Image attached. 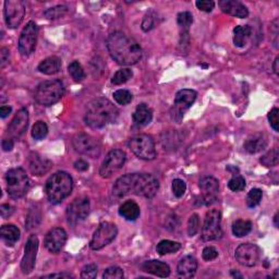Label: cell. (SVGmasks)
Wrapping results in <instances>:
<instances>
[{"label":"cell","instance_id":"obj_1","mask_svg":"<svg viewBox=\"0 0 279 279\" xmlns=\"http://www.w3.org/2000/svg\"><path fill=\"white\" fill-rule=\"evenodd\" d=\"M159 182L149 174H128L120 177L113 187V196L116 199L124 198L129 194L152 199L156 196Z\"/></svg>","mask_w":279,"mask_h":279},{"label":"cell","instance_id":"obj_2","mask_svg":"<svg viewBox=\"0 0 279 279\" xmlns=\"http://www.w3.org/2000/svg\"><path fill=\"white\" fill-rule=\"evenodd\" d=\"M106 46L111 57L121 66L138 63L143 55L137 41L122 32L112 33L107 38Z\"/></svg>","mask_w":279,"mask_h":279},{"label":"cell","instance_id":"obj_3","mask_svg":"<svg viewBox=\"0 0 279 279\" xmlns=\"http://www.w3.org/2000/svg\"><path fill=\"white\" fill-rule=\"evenodd\" d=\"M118 116H119V112L111 100L98 97L88 104L84 120L91 128L100 129L109 123L115 122Z\"/></svg>","mask_w":279,"mask_h":279},{"label":"cell","instance_id":"obj_4","mask_svg":"<svg viewBox=\"0 0 279 279\" xmlns=\"http://www.w3.org/2000/svg\"><path fill=\"white\" fill-rule=\"evenodd\" d=\"M73 189L72 177L65 171H58L48 178L45 192L50 203L58 204L71 194Z\"/></svg>","mask_w":279,"mask_h":279},{"label":"cell","instance_id":"obj_5","mask_svg":"<svg viewBox=\"0 0 279 279\" xmlns=\"http://www.w3.org/2000/svg\"><path fill=\"white\" fill-rule=\"evenodd\" d=\"M65 95V85L59 80L41 82L37 87L34 98L39 105L52 106Z\"/></svg>","mask_w":279,"mask_h":279},{"label":"cell","instance_id":"obj_6","mask_svg":"<svg viewBox=\"0 0 279 279\" xmlns=\"http://www.w3.org/2000/svg\"><path fill=\"white\" fill-rule=\"evenodd\" d=\"M7 191L12 199H21L29 191L28 175L22 168L10 169L6 175Z\"/></svg>","mask_w":279,"mask_h":279},{"label":"cell","instance_id":"obj_7","mask_svg":"<svg viewBox=\"0 0 279 279\" xmlns=\"http://www.w3.org/2000/svg\"><path fill=\"white\" fill-rule=\"evenodd\" d=\"M128 146L133 154L141 159L153 160L156 157L155 142L147 134L134 135L129 140Z\"/></svg>","mask_w":279,"mask_h":279},{"label":"cell","instance_id":"obj_8","mask_svg":"<svg viewBox=\"0 0 279 279\" xmlns=\"http://www.w3.org/2000/svg\"><path fill=\"white\" fill-rule=\"evenodd\" d=\"M118 234V228L115 224L104 222L99 224L95 230L93 238L90 242V248L94 251L103 249L104 247L112 243Z\"/></svg>","mask_w":279,"mask_h":279},{"label":"cell","instance_id":"obj_9","mask_svg":"<svg viewBox=\"0 0 279 279\" xmlns=\"http://www.w3.org/2000/svg\"><path fill=\"white\" fill-rule=\"evenodd\" d=\"M222 214L219 209H209L206 213L202 229V238L204 241L217 240L222 237Z\"/></svg>","mask_w":279,"mask_h":279},{"label":"cell","instance_id":"obj_10","mask_svg":"<svg viewBox=\"0 0 279 279\" xmlns=\"http://www.w3.org/2000/svg\"><path fill=\"white\" fill-rule=\"evenodd\" d=\"M198 96V93L193 90H180L176 94L174 107L171 109V117L178 123L181 122L182 118L185 112L192 106V104L196 101Z\"/></svg>","mask_w":279,"mask_h":279},{"label":"cell","instance_id":"obj_11","mask_svg":"<svg viewBox=\"0 0 279 279\" xmlns=\"http://www.w3.org/2000/svg\"><path fill=\"white\" fill-rule=\"evenodd\" d=\"M74 149L80 154L92 158H96L100 155L101 146L100 143L87 133H78L72 139Z\"/></svg>","mask_w":279,"mask_h":279},{"label":"cell","instance_id":"obj_12","mask_svg":"<svg viewBox=\"0 0 279 279\" xmlns=\"http://www.w3.org/2000/svg\"><path fill=\"white\" fill-rule=\"evenodd\" d=\"M126 155L122 149H113L109 152L99 169V175L101 178H111L113 175L119 171L123 167Z\"/></svg>","mask_w":279,"mask_h":279},{"label":"cell","instance_id":"obj_13","mask_svg":"<svg viewBox=\"0 0 279 279\" xmlns=\"http://www.w3.org/2000/svg\"><path fill=\"white\" fill-rule=\"evenodd\" d=\"M38 28L35 22L30 21L21 32L19 38V52L23 57H29L37 43Z\"/></svg>","mask_w":279,"mask_h":279},{"label":"cell","instance_id":"obj_14","mask_svg":"<svg viewBox=\"0 0 279 279\" xmlns=\"http://www.w3.org/2000/svg\"><path fill=\"white\" fill-rule=\"evenodd\" d=\"M90 214V200L87 197L75 199L67 208L68 224L75 226L84 221Z\"/></svg>","mask_w":279,"mask_h":279},{"label":"cell","instance_id":"obj_15","mask_svg":"<svg viewBox=\"0 0 279 279\" xmlns=\"http://www.w3.org/2000/svg\"><path fill=\"white\" fill-rule=\"evenodd\" d=\"M4 13L8 28H18L25 15L24 4L21 0H7V2H5Z\"/></svg>","mask_w":279,"mask_h":279},{"label":"cell","instance_id":"obj_16","mask_svg":"<svg viewBox=\"0 0 279 279\" xmlns=\"http://www.w3.org/2000/svg\"><path fill=\"white\" fill-rule=\"evenodd\" d=\"M234 256L240 265L246 267H253L257 264L260 260L261 250L256 244L242 243L235 249Z\"/></svg>","mask_w":279,"mask_h":279},{"label":"cell","instance_id":"obj_17","mask_svg":"<svg viewBox=\"0 0 279 279\" xmlns=\"http://www.w3.org/2000/svg\"><path fill=\"white\" fill-rule=\"evenodd\" d=\"M38 251V238L35 234L30 235L24 248V255L21 261V270L25 275L33 272L36 263V256Z\"/></svg>","mask_w":279,"mask_h":279},{"label":"cell","instance_id":"obj_18","mask_svg":"<svg viewBox=\"0 0 279 279\" xmlns=\"http://www.w3.org/2000/svg\"><path fill=\"white\" fill-rule=\"evenodd\" d=\"M29 125V113L25 108L20 109V111L15 114L11 123L8 126L7 134L9 135V139H16L20 138L21 135L27 131Z\"/></svg>","mask_w":279,"mask_h":279},{"label":"cell","instance_id":"obj_19","mask_svg":"<svg viewBox=\"0 0 279 279\" xmlns=\"http://www.w3.org/2000/svg\"><path fill=\"white\" fill-rule=\"evenodd\" d=\"M67 242V232L62 228H54V229L49 230L45 237V248L50 253H59L61 249L65 247Z\"/></svg>","mask_w":279,"mask_h":279},{"label":"cell","instance_id":"obj_20","mask_svg":"<svg viewBox=\"0 0 279 279\" xmlns=\"http://www.w3.org/2000/svg\"><path fill=\"white\" fill-rule=\"evenodd\" d=\"M200 189L202 191V197L205 205H210L216 202L219 192V183L214 177H205V178H203L200 181Z\"/></svg>","mask_w":279,"mask_h":279},{"label":"cell","instance_id":"obj_21","mask_svg":"<svg viewBox=\"0 0 279 279\" xmlns=\"http://www.w3.org/2000/svg\"><path fill=\"white\" fill-rule=\"evenodd\" d=\"M219 8H221L224 13L235 16V18L244 19L248 18L249 10L248 8L237 0H221L218 3Z\"/></svg>","mask_w":279,"mask_h":279},{"label":"cell","instance_id":"obj_22","mask_svg":"<svg viewBox=\"0 0 279 279\" xmlns=\"http://www.w3.org/2000/svg\"><path fill=\"white\" fill-rule=\"evenodd\" d=\"M29 167L34 176H43L50 170V168L53 167V163L33 152L29 156Z\"/></svg>","mask_w":279,"mask_h":279},{"label":"cell","instance_id":"obj_23","mask_svg":"<svg viewBox=\"0 0 279 279\" xmlns=\"http://www.w3.org/2000/svg\"><path fill=\"white\" fill-rule=\"evenodd\" d=\"M198 269V261L192 255H187L180 260L177 266V273L181 278L194 277Z\"/></svg>","mask_w":279,"mask_h":279},{"label":"cell","instance_id":"obj_24","mask_svg":"<svg viewBox=\"0 0 279 279\" xmlns=\"http://www.w3.org/2000/svg\"><path fill=\"white\" fill-rule=\"evenodd\" d=\"M142 269L144 270V272L157 277L166 278L170 275V267H169V265L164 263V262H160L157 260H151L144 262V263L142 264Z\"/></svg>","mask_w":279,"mask_h":279},{"label":"cell","instance_id":"obj_25","mask_svg":"<svg viewBox=\"0 0 279 279\" xmlns=\"http://www.w3.org/2000/svg\"><path fill=\"white\" fill-rule=\"evenodd\" d=\"M132 119L137 126H145L153 119V112L146 104H140L135 109Z\"/></svg>","mask_w":279,"mask_h":279},{"label":"cell","instance_id":"obj_26","mask_svg":"<svg viewBox=\"0 0 279 279\" xmlns=\"http://www.w3.org/2000/svg\"><path fill=\"white\" fill-rule=\"evenodd\" d=\"M267 146V140L264 134H253L250 137L246 143H244V148L250 154H256L259 152L265 149Z\"/></svg>","mask_w":279,"mask_h":279},{"label":"cell","instance_id":"obj_27","mask_svg":"<svg viewBox=\"0 0 279 279\" xmlns=\"http://www.w3.org/2000/svg\"><path fill=\"white\" fill-rule=\"evenodd\" d=\"M60 68H61V59L59 57L53 56V57H48L44 59V60L38 65L37 70L40 73L52 75V74L58 73L59 70H60Z\"/></svg>","mask_w":279,"mask_h":279},{"label":"cell","instance_id":"obj_28","mask_svg":"<svg viewBox=\"0 0 279 279\" xmlns=\"http://www.w3.org/2000/svg\"><path fill=\"white\" fill-rule=\"evenodd\" d=\"M140 213V206L134 201H125L119 207V215L126 221H137Z\"/></svg>","mask_w":279,"mask_h":279},{"label":"cell","instance_id":"obj_29","mask_svg":"<svg viewBox=\"0 0 279 279\" xmlns=\"http://www.w3.org/2000/svg\"><path fill=\"white\" fill-rule=\"evenodd\" d=\"M252 29L249 25H239L233 30V44L237 47H244L251 37Z\"/></svg>","mask_w":279,"mask_h":279},{"label":"cell","instance_id":"obj_30","mask_svg":"<svg viewBox=\"0 0 279 279\" xmlns=\"http://www.w3.org/2000/svg\"><path fill=\"white\" fill-rule=\"evenodd\" d=\"M0 235L7 246L11 247L20 239V230L14 225H5L0 229Z\"/></svg>","mask_w":279,"mask_h":279},{"label":"cell","instance_id":"obj_31","mask_svg":"<svg viewBox=\"0 0 279 279\" xmlns=\"http://www.w3.org/2000/svg\"><path fill=\"white\" fill-rule=\"evenodd\" d=\"M177 23H178V27L180 29V35L181 38L188 36L189 35V30L190 27L193 23V15L189 11H184L180 12L177 16Z\"/></svg>","mask_w":279,"mask_h":279},{"label":"cell","instance_id":"obj_32","mask_svg":"<svg viewBox=\"0 0 279 279\" xmlns=\"http://www.w3.org/2000/svg\"><path fill=\"white\" fill-rule=\"evenodd\" d=\"M180 249H181V244L179 242L171 241V240L160 241L156 247V251L159 255L173 254V253L178 252Z\"/></svg>","mask_w":279,"mask_h":279},{"label":"cell","instance_id":"obj_33","mask_svg":"<svg viewBox=\"0 0 279 279\" xmlns=\"http://www.w3.org/2000/svg\"><path fill=\"white\" fill-rule=\"evenodd\" d=\"M252 230V223L249 221H242L239 219L233 223L232 225V233L238 237V238H242V237L248 235Z\"/></svg>","mask_w":279,"mask_h":279},{"label":"cell","instance_id":"obj_34","mask_svg":"<svg viewBox=\"0 0 279 279\" xmlns=\"http://www.w3.org/2000/svg\"><path fill=\"white\" fill-rule=\"evenodd\" d=\"M68 71H69V74L75 82H81L85 79V72H84L81 63L77 60L72 61L69 65V67H68Z\"/></svg>","mask_w":279,"mask_h":279},{"label":"cell","instance_id":"obj_35","mask_svg":"<svg viewBox=\"0 0 279 279\" xmlns=\"http://www.w3.org/2000/svg\"><path fill=\"white\" fill-rule=\"evenodd\" d=\"M133 77L132 70L128 69V68H124V69L118 70L112 79V83L114 85H121V84L128 82Z\"/></svg>","mask_w":279,"mask_h":279},{"label":"cell","instance_id":"obj_36","mask_svg":"<svg viewBox=\"0 0 279 279\" xmlns=\"http://www.w3.org/2000/svg\"><path fill=\"white\" fill-rule=\"evenodd\" d=\"M279 162V152L278 148H273L272 151H269L268 153L262 156L261 158V163L263 164L266 167H273L276 166Z\"/></svg>","mask_w":279,"mask_h":279},{"label":"cell","instance_id":"obj_37","mask_svg":"<svg viewBox=\"0 0 279 279\" xmlns=\"http://www.w3.org/2000/svg\"><path fill=\"white\" fill-rule=\"evenodd\" d=\"M48 133V126L44 121H37L32 128V137L35 140L44 139Z\"/></svg>","mask_w":279,"mask_h":279},{"label":"cell","instance_id":"obj_38","mask_svg":"<svg viewBox=\"0 0 279 279\" xmlns=\"http://www.w3.org/2000/svg\"><path fill=\"white\" fill-rule=\"evenodd\" d=\"M68 11V8L66 6H56L54 8H49L45 12L44 15L49 20H56L61 18Z\"/></svg>","mask_w":279,"mask_h":279},{"label":"cell","instance_id":"obj_39","mask_svg":"<svg viewBox=\"0 0 279 279\" xmlns=\"http://www.w3.org/2000/svg\"><path fill=\"white\" fill-rule=\"evenodd\" d=\"M114 98L119 105L125 106L131 103L132 94L128 90H118L114 93Z\"/></svg>","mask_w":279,"mask_h":279},{"label":"cell","instance_id":"obj_40","mask_svg":"<svg viewBox=\"0 0 279 279\" xmlns=\"http://www.w3.org/2000/svg\"><path fill=\"white\" fill-rule=\"evenodd\" d=\"M262 197H263V192H262V190L260 189H252L248 197H247V205L251 208L257 206L260 203H261V200H262Z\"/></svg>","mask_w":279,"mask_h":279},{"label":"cell","instance_id":"obj_41","mask_svg":"<svg viewBox=\"0 0 279 279\" xmlns=\"http://www.w3.org/2000/svg\"><path fill=\"white\" fill-rule=\"evenodd\" d=\"M228 188L233 192H240L246 188V180L241 176H234L228 183Z\"/></svg>","mask_w":279,"mask_h":279},{"label":"cell","instance_id":"obj_42","mask_svg":"<svg viewBox=\"0 0 279 279\" xmlns=\"http://www.w3.org/2000/svg\"><path fill=\"white\" fill-rule=\"evenodd\" d=\"M123 277H124L123 270L118 266L108 267L103 274V278H106V279H121Z\"/></svg>","mask_w":279,"mask_h":279},{"label":"cell","instance_id":"obj_43","mask_svg":"<svg viewBox=\"0 0 279 279\" xmlns=\"http://www.w3.org/2000/svg\"><path fill=\"white\" fill-rule=\"evenodd\" d=\"M185 190H187V184L181 179H175L173 181V192L174 196L176 198H182L185 193Z\"/></svg>","mask_w":279,"mask_h":279},{"label":"cell","instance_id":"obj_44","mask_svg":"<svg viewBox=\"0 0 279 279\" xmlns=\"http://www.w3.org/2000/svg\"><path fill=\"white\" fill-rule=\"evenodd\" d=\"M199 227H200V218L198 214H193L188 222V233L190 237L196 235L197 232L199 231Z\"/></svg>","mask_w":279,"mask_h":279},{"label":"cell","instance_id":"obj_45","mask_svg":"<svg viewBox=\"0 0 279 279\" xmlns=\"http://www.w3.org/2000/svg\"><path fill=\"white\" fill-rule=\"evenodd\" d=\"M97 275V266L96 264H89L82 268L81 278L85 279H93Z\"/></svg>","mask_w":279,"mask_h":279},{"label":"cell","instance_id":"obj_46","mask_svg":"<svg viewBox=\"0 0 279 279\" xmlns=\"http://www.w3.org/2000/svg\"><path fill=\"white\" fill-rule=\"evenodd\" d=\"M278 114H279L278 108H273L272 111H270L269 114H268L269 124H270V126H272V128L276 132L279 131V118H278Z\"/></svg>","mask_w":279,"mask_h":279},{"label":"cell","instance_id":"obj_47","mask_svg":"<svg viewBox=\"0 0 279 279\" xmlns=\"http://www.w3.org/2000/svg\"><path fill=\"white\" fill-rule=\"evenodd\" d=\"M198 9L204 11V12H210L215 7V3L212 0H199L196 3Z\"/></svg>","mask_w":279,"mask_h":279},{"label":"cell","instance_id":"obj_48","mask_svg":"<svg viewBox=\"0 0 279 279\" xmlns=\"http://www.w3.org/2000/svg\"><path fill=\"white\" fill-rule=\"evenodd\" d=\"M202 256L205 261H213L218 256V252L214 247H206L203 250Z\"/></svg>","mask_w":279,"mask_h":279},{"label":"cell","instance_id":"obj_49","mask_svg":"<svg viewBox=\"0 0 279 279\" xmlns=\"http://www.w3.org/2000/svg\"><path fill=\"white\" fill-rule=\"evenodd\" d=\"M154 27V19L151 15H145L142 22V30L144 32H148Z\"/></svg>","mask_w":279,"mask_h":279},{"label":"cell","instance_id":"obj_50","mask_svg":"<svg viewBox=\"0 0 279 279\" xmlns=\"http://www.w3.org/2000/svg\"><path fill=\"white\" fill-rule=\"evenodd\" d=\"M14 212V208L9 205V204H3L2 206H0V213H2V217L3 218H8L10 217Z\"/></svg>","mask_w":279,"mask_h":279},{"label":"cell","instance_id":"obj_51","mask_svg":"<svg viewBox=\"0 0 279 279\" xmlns=\"http://www.w3.org/2000/svg\"><path fill=\"white\" fill-rule=\"evenodd\" d=\"M8 61H9V49L2 48V50H0V62H2L0 67L4 68Z\"/></svg>","mask_w":279,"mask_h":279},{"label":"cell","instance_id":"obj_52","mask_svg":"<svg viewBox=\"0 0 279 279\" xmlns=\"http://www.w3.org/2000/svg\"><path fill=\"white\" fill-rule=\"evenodd\" d=\"M74 168L77 169L78 171H87L89 169V163L85 162L84 159H79L74 163Z\"/></svg>","mask_w":279,"mask_h":279},{"label":"cell","instance_id":"obj_53","mask_svg":"<svg viewBox=\"0 0 279 279\" xmlns=\"http://www.w3.org/2000/svg\"><path fill=\"white\" fill-rule=\"evenodd\" d=\"M3 149L5 152H10L13 148V140L12 139H5L3 140Z\"/></svg>","mask_w":279,"mask_h":279},{"label":"cell","instance_id":"obj_54","mask_svg":"<svg viewBox=\"0 0 279 279\" xmlns=\"http://www.w3.org/2000/svg\"><path fill=\"white\" fill-rule=\"evenodd\" d=\"M74 276L69 274V273H58V274H50V275H46L44 276L43 278H52V279H55V278H73Z\"/></svg>","mask_w":279,"mask_h":279},{"label":"cell","instance_id":"obj_55","mask_svg":"<svg viewBox=\"0 0 279 279\" xmlns=\"http://www.w3.org/2000/svg\"><path fill=\"white\" fill-rule=\"evenodd\" d=\"M12 112V108L9 107V106H3L2 108H0V117L3 118V119H5V118H7L8 116H9Z\"/></svg>","mask_w":279,"mask_h":279},{"label":"cell","instance_id":"obj_56","mask_svg":"<svg viewBox=\"0 0 279 279\" xmlns=\"http://www.w3.org/2000/svg\"><path fill=\"white\" fill-rule=\"evenodd\" d=\"M278 63H279V58L278 57H276V59H275V61H274V65H273V69H274V72L276 73V74H278L279 73V69H278Z\"/></svg>","mask_w":279,"mask_h":279},{"label":"cell","instance_id":"obj_57","mask_svg":"<svg viewBox=\"0 0 279 279\" xmlns=\"http://www.w3.org/2000/svg\"><path fill=\"white\" fill-rule=\"evenodd\" d=\"M231 275H232L233 277H239V278H242V275H241V274H239V273H237V272L234 273V272H233V270H232V272H231Z\"/></svg>","mask_w":279,"mask_h":279},{"label":"cell","instance_id":"obj_58","mask_svg":"<svg viewBox=\"0 0 279 279\" xmlns=\"http://www.w3.org/2000/svg\"><path fill=\"white\" fill-rule=\"evenodd\" d=\"M274 221H275V226H276V227H278V214H276V215H275V217H274Z\"/></svg>","mask_w":279,"mask_h":279}]
</instances>
